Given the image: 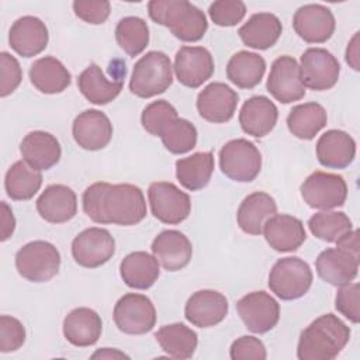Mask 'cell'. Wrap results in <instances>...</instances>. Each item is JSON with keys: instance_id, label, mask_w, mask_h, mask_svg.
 I'll return each mask as SVG.
<instances>
[{"instance_id": "obj_1", "label": "cell", "mask_w": 360, "mask_h": 360, "mask_svg": "<svg viewBox=\"0 0 360 360\" xmlns=\"http://www.w3.org/2000/svg\"><path fill=\"white\" fill-rule=\"evenodd\" d=\"M350 328L336 315L323 314L300 335L297 357L300 360H332L347 345Z\"/></svg>"}, {"instance_id": "obj_2", "label": "cell", "mask_w": 360, "mask_h": 360, "mask_svg": "<svg viewBox=\"0 0 360 360\" xmlns=\"http://www.w3.org/2000/svg\"><path fill=\"white\" fill-rule=\"evenodd\" d=\"M149 17L165 25L180 41L195 42L207 32L205 14L186 0H152L148 3Z\"/></svg>"}, {"instance_id": "obj_3", "label": "cell", "mask_w": 360, "mask_h": 360, "mask_svg": "<svg viewBox=\"0 0 360 360\" xmlns=\"http://www.w3.org/2000/svg\"><path fill=\"white\" fill-rule=\"evenodd\" d=\"M172 62L160 51L146 52L135 65L129 80V90L141 98H150L165 93L173 83Z\"/></svg>"}, {"instance_id": "obj_4", "label": "cell", "mask_w": 360, "mask_h": 360, "mask_svg": "<svg viewBox=\"0 0 360 360\" xmlns=\"http://www.w3.org/2000/svg\"><path fill=\"white\" fill-rule=\"evenodd\" d=\"M104 224L131 226L146 217V201L138 186L110 184L103 201Z\"/></svg>"}, {"instance_id": "obj_5", "label": "cell", "mask_w": 360, "mask_h": 360, "mask_svg": "<svg viewBox=\"0 0 360 360\" xmlns=\"http://www.w3.org/2000/svg\"><path fill=\"white\" fill-rule=\"evenodd\" d=\"M60 267V253L46 240L25 243L15 253V269L18 274L32 283H45L55 277Z\"/></svg>"}, {"instance_id": "obj_6", "label": "cell", "mask_w": 360, "mask_h": 360, "mask_svg": "<svg viewBox=\"0 0 360 360\" xmlns=\"http://www.w3.org/2000/svg\"><path fill=\"white\" fill-rule=\"evenodd\" d=\"M312 270L297 256L278 259L269 273V287L278 298L291 301L308 292L312 284Z\"/></svg>"}, {"instance_id": "obj_7", "label": "cell", "mask_w": 360, "mask_h": 360, "mask_svg": "<svg viewBox=\"0 0 360 360\" xmlns=\"http://www.w3.org/2000/svg\"><path fill=\"white\" fill-rule=\"evenodd\" d=\"M219 169L233 181H253L262 169V153L248 139H232L219 150Z\"/></svg>"}, {"instance_id": "obj_8", "label": "cell", "mask_w": 360, "mask_h": 360, "mask_svg": "<svg viewBox=\"0 0 360 360\" xmlns=\"http://www.w3.org/2000/svg\"><path fill=\"white\" fill-rule=\"evenodd\" d=\"M301 195L308 207L332 210L342 207L347 198V184L340 174L316 170L301 184Z\"/></svg>"}, {"instance_id": "obj_9", "label": "cell", "mask_w": 360, "mask_h": 360, "mask_svg": "<svg viewBox=\"0 0 360 360\" xmlns=\"http://www.w3.org/2000/svg\"><path fill=\"white\" fill-rule=\"evenodd\" d=\"M112 319L121 332L127 335H143L153 329L156 309L146 295L128 292L117 301Z\"/></svg>"}, {"instance_id": "obj_10", "label": "cell", "mask_w": 360, "mask_h": 360, "mask_svg": "<svg viewBox=\"0 0 360 360\" xmlns=\"http://www.w3.org/2000/svg\"><path fill=\"white\" fill-rule=\"evenodd\" d=\"M148 200L152 215L167 225L183 222L191 211L187 193L170 181H155L148 188Z\"/></svg>"}, {"instance_id": "obj_11", "label": "cell", "mask_w": 360, "mask_h": 360, "mask_svg": "<svg viewBox=\"0 0 360 360\" xmlns=\"http://www.w3.org/2000/svg\"><path fill=\"white\" fill-rule=\"evenodd\" d=\"M298 66L304 87L315 91L332 89L340 75L338 59L323 48H308L304 51Z\"/></svg>"}, {"instance_id": "obj_12", "label": "cell", "mask_w": 360, "mask_h": 360, "mask_svg": "<svg viewBox=\"0 0 360 360\" xmlns=\"http://www.w3.org/2000/svg\"><path fill=\"white\" fill-rule=\"evenodd\" d=\"M114 253L115 240L104 228H87L72 240V256L79 266L86 269L103 266Z\"/></svg>"}, {"instance_id": "obj_13", "label": "cell", "mask_w": 360, "mask_h": 360, "mask_svg": "<svg viewBox=\"0 0 360 360\" xmlns=\"http://www.w3.org/2000/svg\"><path fill=\"white\" fill-rule=\"evenodd\" d=\"M238 314L245 326L253 333L271 330L280 319L278 302L266 291H253L236 302Z\"/></svg>"}, {"instance_id": "obj_14", "label": "cell", "mask_w": 360, "mask_h": 360, "mask_svg": "<svg viewBox=\"0 0 360 360\" xmlns=\"http://www.w3.org/2000/svg\"><path fill=\"white\" fill-rule=\"evenodd\" d=\"M266 89L283 104H290L304 98L305 87L300 77V66L292 56L284 55L273 62Z\"/></svg>"}, {"instance_id": "obj_15", "label": "cell", "mask_w": 360, "mask_h": 360, "mask_svg": "<svg viewBox=\"0 0 360 360\" xmlns=\"http://www.w3.org/2000/svg\"><path fill=\"white\" fill-rule=\"evenodd\" d=\"M177 80L190 89H197L214 75V58L207 48L181 46L174 58Z\"/></svg>"}, {"instance_id": "obj_16", "label": "cell", "mask_w": 360, "mask_h": 360, "mask_svg": "<svg viewBox=\"0 0 360 360\" xmlns=\"http://www.w3.org/2000/svg\"><path fill=\"white\" fill-rule=\"evenodd\" d=\"M238 93L225 83L214 82L205 86L197 96L198 114L208 122H228L238 107Z\"/></svg>"}, {"instance_id": "obj_17", "label": "cell", "mask_w": 360, "mask_h": 360, "mask_svg": "<svg viewBox=\"0 0 360 360\" xmlns=\"http://www.w3.org/2000/svg\"><path fill=\"white\" fill-rule=\"evenodd\" d=\"M292 27L297 35L308 44H323L335 32V17L322 4H305L292 17Z\"/></svg>"}, {"instance_id": "obj_18", "label": "cell", "mask_w": 360, "mask_h": 360, "mask_svg": "<svg viewBox=\"0 0 360 360\" xmlns=\"http://www.w3.org/2000/svg\"><path fill=\"white\" fill-rule=\"evenodd\" d=\"M75 142L86 150H100L112 138V124L100 110H86L80 112L72 125Z\"/></svg>"}, {"instance_id": "obj_19", "label": "cell", "mask_w": 360, "mask_h": 360, "mask_svg": "<svg viewBox=\"0 0 360 360\" xmlns=\"http://www.w3.org/2000/svg\"><path fill=\"white\" fill-rule=\"evenodd\" d=\"M228 300L215 290L195 291L186 302L184 316L197 328L218 325L228 315Z\"/></svg>"}, {"instance_id": "obj_20", "label": "cell", "mask_w": 360, "mask_h": 360, "mask_svg": "<svg viewBox=\"0 0 360 360\" xmlns=\"http://www.w3.org/2000/svg\"><path fill=\"white\" fill-rule=\"evenodd\" d=\"M49 41L45 22L34 15H24L15 20L8 32V44L22 58H32L41 53Z\"/></svg>"}, {"instance_id": "obj_21", "label": "cell", "mask_w": 360, "mask_h": 360, "mask_svg": "<svg viewBox=\"0 0 360 360\" xmlns=\"http://www.w3.org/2000/svg\"><path fill=\"white\" fill-rule=\"evenodd\" d=\"M152 253L159 264L167 271L184 269L193 256V245L188 238L176 229L160 232L150 245Z\"/></svg>"}, {"instance_id": "obj_22", "label": "cell", "mask_w": 360, "mask_h": 360, "mask_svg": "<svg viewBox=\"0 0 360 360\" xmlns=\"http://www.w3.org/2000/svg\"><path fill=\"white\" fill-rule=\"evenodd\" d=\"M318 276L330 285L352 283L359 273V257L340 248L322 250L315 262Z\"/></svg>"}, {"instance_id": "obj_23", "label": "cell", "mask_w": 360, "mask_h": 360, "mask_svg": "<svg viewBox=\"0 0 360 360\" xmlns=\"http://www.w3.org/2000/svg\"><path fill=\"white\" fill-rule=\"evenodd\" d=\"M37 211L49 224H63L70 221L77 212V197L65 184L48 186L37 200Z\"/></svg>"}, {"instance_id": "obj_24", "label": "cell", "mask_w": 360, "mask_h": 360, "mask_svg": "<svg viewBox=\"0 0 360 360\" xmlns=\"http://www.w3.org/2000/svg\"><path fill=\"white\" fill-rule=\"evenodd\" d=\"M266 242L276 252H294L307 239L304 224L288 214L273 215L263 226Z\"/></svg>"}, {"instance_id": "obj_25", "label": "cell", "mask_w": 360, "mask_h": 360, "mask_svg": "<svg viewBox=\"0 0 360 360\" xmlns=\"http://www.w3.org/2000/svg\"><path fill=\"white\" fill-rule=\"evenodd\" d=\"M278 110L266 96H253L248 98L239 112V124L245 134L255 138H263L273 131L277 124Z\"/></svg>"}, {"instance_id": "obj_26", "label": "cell", "mask_w": 360, "mask_h": 360, "mask_svg": "<svg viewBox=\"0 0 360 360\" xmlns=\"http://www.w3.org/2000/svg\"><path fill=\"white\" fill-rule=\"evenodd\" d=\"M356 156V142L345 131L329 129L316 142L318 162L328 169H345Z\"/></svg>"}, {"instance_id": "obj_27", "label": "cell", "mask_w": 360, "mask_h": 360, "mask_svg": "<svg viewBox=\"0 0 360 360\" xmlns=\"http://www.w3.org/2000/svg\"><path fill=\"white\" fill-rule=\"evenodd\" d=\"M20 152L22 159L31 167L41 172L49 170L59 162L62 148L52 134L45 131H32L22 138Z\"/></svg>"}, {"instance_id": "obj_28", "label": "cell", "mask_w": 360, "mask_h": 360, "mask_svg": "<svg viewBox=\"0 0 360 360\" xmlns=\"http://www.w3.org/2000/svg\"><path fill=\"white\" fill-rule=\"evenodd\" d=\"M103 332L100 315L90 308L72 309L63 319V335L69 343L77 347L94 345Z\"/></svg>"}, {"instance_id": "obj_29", "label": "cell", "mask_w": 360, "mask_h": 360, "mask_svg": "<svg viewBox=\"0 0 360 360\" xmlns=\"http://www.w3.org/2000/svg\"><path fill=\"white\" fill-rule=\"evenodd\" d=\"M277 214L274 198L264 191H255L245 197L238 208L236 219L239 228L249 235H260L264 224Z\"/></svg>"}, {"instance_id": "obj_30", "label": "cell", "mask_w": 360, "mask_h": 360, "mask_svg": "<svg viewBox=\"0 0 360 360\" xmlns=\"http://www.w3.org/2000/svg\"><path fill=\"white\" fill-rule=\"evenodd\" d=\"M120 274L128 287L148 290L159 278L160 264L153 255L142 250L132 252L121 260Z\"/></svg>"}, {"instance_id": "obj_31", "label": "cell", "mask_w": 360, "mask_h": 360, "mask_svg": "<svg viewBox=\"0 0 360 360\" xmlns=\"http://www.w3.org/2000/svg\"><path fill=\"white\" fill-rule=\"evenodd\" d=\"M281 31L283 25L277 15L256 13L238 30V34L246 46L264 51L278 41Z\"/></svg>"}, {"instance_id": "obj_32", "label": "cell", "mask_w": 360, "mask_h": 360, "mask_svg": "<svg viewBox=\"0 0 360 360\" xmlns=\"http://www.w3.org/2000/svg\"><path fill=\"white\" fill-rule=\"evenodd\" d=\"M122 79L108 80L96 63H90L77 77V87L87 101L104 105L111 103L122 90Z\"/></svg>"}, {"instance_id": "obj_33", "label": "cell", "mask_w": 360, "mask_h": 360, "mask_svg": "<svg viewBox=\"0 0 360 360\" xmlns=\"http://www.w3.org/2000/svg\"><path fill=\"white\" fill-rule=\"evenodd\" d=\"M30 80L38 91L45 94H56L69 87L72 75L55 56H44L31 65Z\"/></svg>"}, {"instance_id": "obj_34", "label": "cell", "mask_w": 360, "mask_h": 360, "mask_svg": "<svg viewBox=\"0 0 360 360\" xmlns=\"http://www.w3.org/2000/svg\"><path fill=\"white\" fill-rule=\"evenodd\" d=\"M266 72L263 56L249 51H239L231 56L226 65V77L239 89L256 87Z\"/></svg>"}, {"instance_id": "obj_35", "label": "cell", "mask_w": 360, "mask_h": 360, "mask_svg": "<svg viewBox=\"0 0 360 360\" xmlns=\"http://www.w3.org/2000/svg\"><path fill=\"white\" fill-rule=\"evenodd\" d=\"M326 110L315 101L298 104L287 115L288 131L298 139L311 141L326 125Z\"/></svg>"}, {"instance_id": "obj_36", "label": "cell", "mask_w": 360, "mask_h": 360, "mask_svg": "<svg viewBox=\"0 0 360 360\" xmlns=\"http://www.w3.org/2000/svg\"><path fill=\"white\" fill-rule=\"evenodd\" d=\"M214 172V155L211 152H195L187 158L176 160V177L179 183L190 190L204 188Z\"/></svg>"}, {"instance_id": "obj_37", "label": "cell", "mask_w": 360, "mask_h": 360, "mask_svg": "<svg viewBox=\"0 0 360 360\" xmlns=\"http://www.w3.org/2000/svg\"><path fill=\"white\" fill-rule=\"evenodd\" d=\"M155 339L163 352L173 359H190L197 349V333L184 323L163 325L155 333Z\"/></svg>"}, {"instance_id": "obj_38", "label": "cell", "mask_w": 360, "mask_h": 360, "mask_svg": "<svg viewBox=\"0 0 360 360\" xmlns=\"http://www.w3.org/2000/svg\"><path fill=\"white\" fill-rule=\"evenodd\" d=\"M42 186V174L31 167L25 160L13 163L4 177V188L7 195L15 201L32 198Z\"/></svg>"}, {"instance_id": "obj_39", "label": "cell", "mask_w": 360, "mask_h": 360, "mask_svg": "<svg viewBox=\"0 0 360 360\" xmlns=\"http://www.w3.org/2000/svg\"><path fill=\"white\" fill-rule=\"evenodd\" d=\"M115 39L120 48L135 58L145 51L149 44V28L141 17H124L115 27Z\"/></svg>"}, {"instance_id": "obj_40", "label": "cell", "mask_w": 360, "mask_h": 360, "mask_svg": "<svg viewBox=\"0 0 360 360\" xmlns=\"http://www.w3.org/2000/svg\"><path fill=\"white\" fill-rule=\"evenodd\" d=\"M311 233L325 242H336L343 233L353 229L350 218L340 211H321L308 219Z\"/></svg>"}, {"instance_id": "obj_41", "label": "cell", "mask_w": 360, "mask_h": 360, "mask_svg": "<svg viewBox=\"0 0 360 360\" xmlns=\"http://www.w3.org/2000/svg\"><path fill=\"white\" fill-rule=\"evenodd\" d=\"M159 138L162 139L163 146L169 152L174 155H181L195 148L197 129L190 121L177 117L162 129Z\"/></svg>"}, {"instance_id": "obj_42", "label": "cell", "mask_w": 360, "mask_h": 360, "mask_svg": "<svg viewBox=\"0 0 360 360\" xmlns=\"http://www.w3.org/2000/svg\"><path fill=\"white\" fill-rule=\"evenodd\" d=\"M176 108L166 100H158L148 104L141 114V124L146 132L159 136L162 129L174 118H177Z\"/></svg>"}, {"instance_id": "obj_43", "label": "cell", "mask_w": 360, "mask_h": 360, "mask_svg": "<svg viewBox=\"0 0 360 360\" xmlns=\"http://www.w3.org/2000/svg\"><path fill=\"white\" fill-rule=\"evenodd\" d=\"M208 14L215 25L233 27L245 18L246 6L239 0H218L210 6Z\"/></svg>"}, {"instance_id": "obj_44", "label": "cell", "mask_w": 360, "mask_h": 360, "mask_svg": "<svg viewBox=\"0 0 360 360\" xmlns=\"http://www.w3.org/2000/svg\"><path fill=\"white\" fill-rule=\"evenodd\" d=\"M25 342V328L14 316H0V352L10 353L18 350Z\"/></svg>"}, {"instance_id": "obj_45", "label": "cell", "mask_w": 360, "mask_h": 360, "mask_svg": "<svg viewBox=\"0 0 360 360\" xmlns=\"http://www.w3.org/2000/svg\"><path fill=\"white\" fill-rule=\"evenodd\" d=\"M110 183L107 181H97L89 186L82 197L83 211L84 214L97 224H104V214H103V201Z\"/></svg>"}, {"instance_id": "obj_46", "label": "cell", "mask_w": 360, "mask_h": 360, "mask_svg": "<svg viewBox=\"0 0 360 360\" xmlns=\"http://www.w3.org/2000/svg\"><path fill=\"white\" fill-rule=\"evenodd\" d=\"M359 290H360L359 283H349V284L340 285L335 298L336 309L353 323H359V319H360Z\"/></svg>"}, {"instance_id": "obj_47", "label": "cell", "mask_w": 360, "mask_h": 360, "mask_svg": "<svg viewBox=\"0 0 360 360\" xmlns=\"http://www.w3.org/2000/svg\"><path fill=\"white\" fill-rule=\"evenodd\" d=\"M0 96L7 97L11 94L22 80V72L18 60L8 52L0 53Z\"/></svg>"}, {"instance_id": "obj_48", "label": "cell", "mask_w": 360, "mask_h": 360, "mask_svg": "<svg viewBox=\"0 0 360 360\" xmlns=\"http://www.w3.org/2000/svg\"><path fill=\"white\" fill-rule=\"evenodd\" d=\"M73 11L84 22L98 25L107 21L111 11V6L105 0H76L73 1Z\"/></svg>"}, {"instance_id": "obj_49", "label": "cell", "mask_w": 360, "mask_h": 360, "mask_svg": "<svg viewBox=\"0 0 360 360\" xmlns=\"http://www.w3.org/2000/svg\"><path fill=\"white\" fill-rule=\"evenodd\" d=\"M229 356L232 360H264L267 357V353L260 339L255 336H240L231 345Z\"/></svg>"}, {"instance_id": "obj_50", "label": "cell", "mask_w": 360, "mask_h": 360, "mask_svg": "<svg viewBox=\"0 0 360 360\" xmlns=\"http://www.w3.org/2000/svg\"><path fill=\"white\" fill-rule=\"evenodd\" d=\"M0 207H1V212H0V240L4 242L13 235V232L15 229V218L13 215L11 208L7 205L6 201H1Z\"/></svg>"}, {"instance_id": "obj_51", "label": "cell", "mask_w": 360, "mask_h": 360, "mask_svg": "<svg viewBox=\"0 0 360 360\" xmlns=\"http://www.w3.org/2000/svg\"><path fill=\"white\" fill-rule=\"evenodd\" d=\"M336 248L345 249L349 253H352V255L359 257V232L356 229H352V231L343 233L336 240Z\"/></svg>"}, {"instance_id": "obj_52", "label": "cell", "mask_w": 360, "mask_h": 360, "mask_svg": "<svg viewBox=\"0 0 360 360\" xmlns=\"http://www.w3.org/2000/svg\"><path fill=\"white\" fill-rule=\"evenodd\" d=\"M346 62L354 69L359 70V32L353 35L346 49Z\"/></svg>"}, {"instance_id": "obj_53", "label": "cell", "mask_w": 360, "mask_h": 360, "mask_svg": "<svg viewBox=\"0 0 360 360\" xmlns=\"http://www.w3.org/2000/svg\"><path fill=\"white\" fill-rule=\"evenodd\" d=\"M93 359H97V357H104V359H115V357H127L128 359V356L125 354V353H122V352H120V350H117V349H110V347H104L103 350H98V352H96L93 356H91Z\"/></svg>"}]
</instances>
